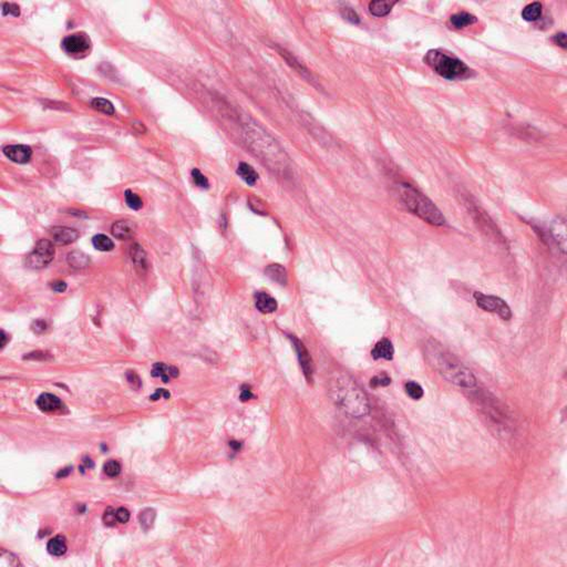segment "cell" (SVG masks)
I'll list each match as a JSON object with an SVG mask.
<instances>
[{"label":"cell","mask_w":567,"mask_h":567,"mask_svg":"<svg viewBox=\"0 0 567 567\" xmlns=\"http://www.w3.org/2000/svg\"><path fill=\"white\" fill-rule=\"evenodd\" d=\"M293 343H294V346H295V349L297 351V356H298V359H299L300 362V366H301V369L302 371H304L305 377L307 379V381L309 383L313 382V379H314V367H313V360H311V357L309 355L308 350H307L306 347L304 346V344H302L300 340H298L295 337H293Z\"/></svg>","instance_id":"cell-9"},{"label":"cell","mask_w":567,"mask_h":567,"mask_svg":"<svg viewBox=\"0 0 567 567\" xmlns=\"http://www.w3.org/2000/svg\"><path fill=\"white\" fill-rule=\"evenodd\" d=\"M192 177H193L195 185L201 187V189H208V186H210V183H208L206 176L202 174L198 169H194L192 171Z\"/></svg>","instance_id":"cell-34"},{"label":"cell","mask_w":567,"mask_h":567,"mask_svg":"<svg viewBox=\"0 0 567 567\" xmlns=\"http://www.w3.org/2000/svg\"><path fill=\"white\" fill-rule=\"evenodd\" d=\"M135 233V224L131 221H119L112 225V234L118 240L124 241L133 237Z\"/></svg>","instance_id":"cell-13"},{"label":"cell","mask_w":567,"mask_h":567,"mask_svg":"<svg viewBox=\"0 0 567 567\" xmlns=\"http://www.w3.org/2000/svg\"><path fill=\"white\" fill-rule=\"evenodd\" d=\"M47 327H48L47 322L45 320H41V319H38V320L33 321V323H32V329H33V331L37 332V334L44 332L47 329Z\"/></svg>","instance_id":"cell-42"},{"label":"cell","mask_w":567,"mask_h":567,"mask_svg":"<svg viewBox=\"0 0 567 567\" xmlns=\"http://www.w3.org/2000/svg\"><path fill=\"white\" fill-rule=\"evenodd\" d=\"M51 288H52L53 291L57 292V293H63V292L67 291V284L65 283V281L58 280V281H54V283H52V285H51Z\"/></svg>","instance_id":"cell-45"},{"label":"cell","mask_w":567,"mask_h":567,"mask_svg":"<svg viewBox=\"0 0 567 567\" xmlns=\"http://www.w3.org/2000/svg\"><path fill=\"white\" fill-rule=\"evenodd\" d=\"M331 395L335 402L345 412L352 417H364L369 412V403L366 394L351 378L338 373L331 380Z\"/></svg>","instance_id":"cell-1"},{"label":"cell","mask_w":567,"mask_h":567,"mask_svg":"<svg viewBox=\"0 0 567 567\" xmlns=\"http://www.w3.org/2000/svg\"><path fill=\"white\" fill-rule=\"evenodd\" d=\"M71 470H72V468H63V470H61L60 472L58 473V474H57V477H59V479H60V477H65V476H67V475L69 474V473L71 472Z\"/></svg>","instance_id":"cell-46"},{"label":"cell","mask_w":567,"mask_h":567,"mask_svg":"<svg viewBox=\"0 0 567 567\" xmlns=\"http://www.w3.org/2000/svg\"><path fill=\"white\" fill-rule=\"evenodd\" d=\"M47 549L53 556L63 555L67 552V543L65 537L58 535L51 539L48 542V545H47Z\"/></svg>","instance_id":"cell-21"},{"label":"cell","mask_w":567,"mask_h":567,"mask_svg":"<svg viewBox=\"0 0 567 567\" xmlns=\"http://www.w3.org/2000/svg\"><path fill=\"white\" fill-rule=\"evenodd\" d=\"M542 16V5L541 2H532L524 8L522 17L526 21H535Z\"/></svg>","instance_id":"cell-24"},{"label":"cell","mask_w":567,"mask_h":567,"mask_svg":"<svg viewBox=\"0 0 567 567\" xmlns=\"http://www.w3.org/2000/svg\"><path fill=\"white\" fill-rule=\"evenodd\" d=\"M103 471L108 476L116 477L120 474L121 464L119 463L118 461H116V460H110V461H108L104 464Z\"/></svg>","instance_id":"cell-32"},{"label":"cell","mask_w":567,"mask_h":567,"mask_svg":"<svg viewBox=\"0 0 567 567\" xmlns=\"http://www.w3.org/2000/svg\"><path fill=\"white\" fill-rule=\"evenodd\" d=\"M91 105L95 110L108 114V116H113V114L116 113L113 104L111 103L109 100L103 99V98H96V99H93L91 102Z\"/></svg>","instance_id":"cell-26"},{"label":"cell","mask_w":567,"mask_h":567,"mask_svg":"<svg viewBox=\"0 0 567 567\" xmlns=\"http://www.w3.org/2000/svg\"><path fill=\"white\" fill-rule=\"evenodd\" d=\"M424 62L439 75L447 80L467 78L471 74V70L463 61L439 50L428 51L424 57Z\"/></svg>","instance_id":"cell-4"},{"label":"cell","mask_w":567,"mask_h":567,"mask_svg":"<svg viewBox=\"0 0 567 567\" xmlns=\"http://www.w3.org/2000/svg\"><path fill=\"white\" fill-rule=\"evenodd\" d=\"M240 398H241V400H242L243 402H245V401H248V400H250V399L255 398V395H254L253 392H251V390H250V387H249V386L244 385V386L242 387V390H241V395H240Z\"/></svg>","instance_id":"cell-41"},{"label":"cell","mask_w":567,"mask_h":567,"mask_svg":"<svg viewBox=\"0 0 567 567\" xmlns=\"http://www.w3.org/2000/svg\"><path fill=\"white\" fill-rule=\"evenodd\" d=\"M391 383V378L388 377L387 374H378L374 376L371 380H370V387L378 388V387H387Z\"/></svg>","instance_id":"cell-36"},{"label":"cell","mask_w":567,"mask_h":567,"mask_svg":"<svg viewBox=\"0 0 567 567\" xmlns=\"http://www.w3.org/2000/svg\"><path fill=\"white\" fill-rule=\"evenodd\" d=\"M131 255H132V261L136 265V267H141V268H147L148 266V261H147V254L146 251L143 250L142 247L140 245L135 244L134 246H132V249H131Z\"/></svg>","instance_id":"cell-27"},{"label":"cell","mask_w":567,"mask_h":567,"mask_svg":"<svg viewBox=\"0 0 567 567\" xmlns=\"http://www.w3.org/2000/svg\"><path fill=\"white\" fill-rule=\"evenodd\" d=\"M340 14H342L343 18L346 19L347 21L351 24H359L360 23V18L359 16H358L357 12L352 9L350 7H344L340 9Z\"/></svg>","instance_id":"cell-35"},{"label":"cell","mask_w":567,"mask_h":567,"mask_svg":"<svg viewBox=\"0 0 567 567\" xmlns=\"http://www.w3.org/2000/svg\"><path fill=\"white\" fill-rule=\"evenodd\" d=\"M277 50H278V52H279V54L281 55V57H283V58L285 59V60L287 61V63H288L289 66L293 67L294 69L299 72V74H300L302 76H305V78H308V79L311 80V74H309V71L307 70L306 68H305L304 66H302L299 61H297L296 58L294 57V55H293L291 52H288L287 50L280 49V48H277Z\"/></svg>","instance_id":"cell-19"},{"label":"cell","mask_w":567,"mask_h":567,"mask_svg":"<svg viewBox=\"0 0 567 567\" xmlns=\"http://www.w3.org/2000/svg\"><path fill=\"white\" fill-rule=\"evenodd\" d=\"M171 394H170V392L165 389H156L155 394H152L150 396V400H153V401H155V400H159L160 398H164V399H169Z\"/></svg>","instance_id":"cell-43"},{"label":"cell","mask_w":567,"mask_h":567,"mask_svg":"<svg viewBox=\"0 0 567 567\" xmlns=\"http://www.w3.org/2000/svg\"><path fill=\"white\" fill-rule=\"evenodd\" d=\"M0 335H1V348H3V347L6 346V344H7L8 336L6 335V332L3 331V330H1V334H0Z\"/></svg>","instance_id":"cell-47"},{"label":"cell","mask_w":567,"mask_h":567,"mask_svg":"<svg viewBox=\"0 0 567 567\" xmlns=\"http://www.w3.org/2000/svg\"><path fill=\"white\" fill-rule=\"evenodd\" d=\"M395 3V1H389V0H376L369 3V11L374 17L387 16Z\"/></svg>","instance_id":"cell-17"},{"label":"cell","mask_w":567,"mask_h":567,"mask_svg":"<svg viewBox=\"0 0 567 567\" xmlns=\"http://www.w3.org/2000/svg\"><path fill=\"white\" fill-rule=\"evenodd\" d=\"M116 515L119 523L124 524L130 519V512L124 507H120V509L116 510Z\"/></svg>","instance_id":"cell-40"},{"label":"cell","mask_w":567,"mask_h":567,"mask_svg":"<svg viewBox=\"0 0 567 567\" xmlns=\"http://www.w3.org/2000/svg\"><path fill=\"white\" fill-rule=\"evenodd\" d=\"M552 234L555 241L558 243V246L561 247L562 250H565V243H566V234H565V224L564 223H557L553 226Z\"/></svg>","instance_id":"cell-29"},{"label":"cell","mask_w":567,"mask_h":567,"mask_svg":"<svg viewBox=\"0 0 567 567\" xmlns=\"http://www.w3.org/2000/svg\"><path fill=\"white\" fill-rule=\"evenodd\" d=\"M248 205L250 207V210L254 211L255 213H256V214H262V215L267 214L265 203L262 202L258 197L250 196L249 199H248Z\"/></svg>","instance_id":"cell-33"},{"label":"cell","mask_w":567,"mask_h":567,"mask_svg":"<svg viewBox=\"0 0 567 567\" xmlns=\"http://www.w3.org/2000/svg\"><path fill=\"white\" fill-rule=\"evenodd\" d=\"M2 15H11L15 17H18L20 15V7L17 3L12 2H3L2 3Z\"/></svg>","instance_id":"cell-37"},{"label":"cell","mask_w":567,"mask_h":567,"mask_svg":"<svg viewBox=\"0 0 567 567\" xmlns=\"http://www.w3.org/2000/svg\"><path fill=\"white\" fill-rule=\"evenodd\" d=\"M155 511L153 509H146L140 513V523L144 531L150 530L155 521Z\"/></svg>","instance_id":"cell-28"},{"label":"cell","mask_w":567,"mask_h":567,"mask_svg":"<svg viewBox=\"0 0 567 567\" xmlns=\"http://www.w3.org/2000/svg\"><path fill=\"white\" fill-rule=\"evenodd\" d=\"M265 272L271 280L276 281V283H278L279 285H283L284 286V285L287 284L288 281L287 271L283 266L279 265V264H271V265H268Z\"/></svg>","instance_id":"cell-18"},{"label":"cell","mask_w":567,"mask_h":567,"mask_svg":"<svg viewBox=\"0 0 567 567\" xmlns=\"http://www.w3.org/2000/svg\"><path fill=\"white\" fill-rule=\"evenodd\" d=\"M553 41L555 42L557 46L562 47V48H566V35L564 32H561V33H557L553 37Z\"/></svg>","instance_id":"cell-44"},{"label":"cell","mask_w":567,"mask_h":567,"mask_svg":"<svg viewBox=\"0 0 567 567\" xmlns=\"http://www.w3.org/2000/svg\"><path fill=\"white\" fill-rule=\"evenodd\" d=\"M103 522H104L105 525H108V526L116 525L117 522H118L117 515H116V510H113L112 507H108L103 514Z\"/></svg>","instance_id":"cell-38"},{"label":"cell","mask_w":567,"mask_h":567,"mask_svg":"<svg viewBox=\"0 0 567 567\" xmlns=\"http://www.w3.org/2000/svg\"><path fill=\"white\" fill-rule=\"evenodd\" d=\"M152 376L160 378L163 382H169L172 378L178 377V369L173 366H168L163 362H157L152 368Z\"/></svg>","instance_id":"cell-14"},{"label":"cell","mask_w":567,"mask_h":567,"mask_svg":"<svg viewBox=\"0 0 567 567\" xmlns=\"http://www.w3.org/2000/svg\"><path fill=\"white\" fill-rule=\"evenodd\" d=\"M394 355V349L390 340L382 339L376 344L371 351V356L374 359H386L392 360Z\"/></svg>","instance_id":"cell-15"},{"label":"cell","mask_w":567,"mask_h":567,"mask_svg":"<svg viewBox=\"0 0 567 567\" xmlns=\"http://www.w3.org/2000/svg\"><path fill=\"white\" fill-rule=\"evenodd\" d=\"M229 446L233 447L234 450H240L241 449V443L236 442V441H232V442H229Z\"/></svg>","instance_id":"cell-48"},{"label":"cell","mask_w":567,"mask_h":567,"mask_svg":"<svg viewBox=\"0 0 567 567\" xmlns=\"http://www.w3.org/2000/svg\"><path fill=\"white\" fill-rule=\"evenodd\" d=\"M430 362L443 377L454 385L471 388L475 386V377L462 364L450 357L440 348L431 346L428 351Z\"/></svg>","instance_id":"cell-3"},{"label":"cell","mask_w":567,"mask_h":567,"mask_svg":"<svg viewBox=\"0 0 567 567\" xmlns=\"http://www.w3.org/2000/svg\"><path fill=\"white\" fill-rule=\"evenodd\" d=\"M399 193L406 206L413 214L419 216L421 220L434 226H442L445 224L446 221L442 212L428 196L421 193L420 191L403 183V184L399 185Z\"/></svg>","instance_id":"cell-2"},{"label":"cell","mask_w":567,"mask_h":567,"mask_svg":"<svg viewBox=\"0 0 567 567\" xmlns=\"http://www.w3.org/2000/svg\"><path fill=\"white\" fill-rule=\"evenodd\" d=\"M92 244L95 248L101 251H110L114 248V243L111 238H109L103 234H99L92 238Z\"/></svg>","instance_id":"cell-25"},{"label":"cell","mask_w":567,"mask_h":567,"mask_svg":"<svg viewBox=\"0 0 567 567\" xmlns=\"http://www.w3.org/2000/svg\"><path fill=\"white\" fill-rule=\"evenodd\" d=\"M61 400L57 395L51 394H42L37 399V407L44 412L58 411L62 408Z\"/></svg>","instance_id":"cell-12"},{"label":"cell","mask_w":567,"mask_h":567,"mask_svg":"<svg viewBox=\"0 0 567 567\" xmlns=\"http://www.w3.org/2000/svg\"><path fill=\"white\" fill-rule=\"evenodd\" d=\"M51 236L53 243L57 245H69L74 243L80 237V233L74 228L66 227V226H57L51 229Z\"/></svg>","instance_id":"cell-11"},{"label":"cell","mask_w":567,"mask_h":567,"mask_svg":"<svg viewBox=\"0 0 567 567\" xmlns=\"http://www.w3.org/2000/svg\"><path fill=\"white\" fill-rule=\"evenodd\" d=\"M91 39L87 33L76 32L74 35L67 36L62 40L61 47L66 53L79 58L88 54L89 51L91 50Z\"/></svg>","instance_id":"cell-8"},{"label":"cell","mask_w":567,"mask_h":567,"mask_svg":"<svg viewBox=\"0 0 567 567\" xmlns=\"http://www.w3.org/2000/svg\"><path fill=\"white\" fill-rule=\"evenodd\" d=\"M255 139L258 142V148H255L256 153L262 157L263 161L270 166L271 170L277 173L286 174L288 171L289 161L286 153L276 142L265 132H255Z\"/></svg>","instance_id":"cell-5"},{"label":"cell","mask_w":567,"mask_h":567,"mask_svg":"<svg viewBox=\"0 0 567 567\" xmlns=\"http://www.w3.org/2000/svg\"><path fill=\"white\" fill-rule=\"evenodd\" d=\"M68 263L74 268H84L90 264V258L82 251H72L68 255Z\"/></svg>","instance_id":"cell-23"},{"label":"cell","mask_w":567,"mask_h":567,"mask_svg":"<svg viewBox=\"0 0 567 567\" xmlns=\"http://www.w3.org/2000/svg\"><path fill=\"white\" fill-rule=\"evenodd\" d=\"M404 389H406L407 394L413 400H420L424 394L423 388H422L419 383L415 381H408L404 385Z\"/></svg>","instance_id":"cell-30"},{"label":"cell","mask_w":567,"mask_h":567,"mask_svg":"<svg viewBox=\"0 0 567 567\" xmlns=\"http://www.w3.org/2000/svg\"><path fill=\"white\" fill-rule=\"evenodd\" d=\"M55 254L52 242L49 240H40L37 243L35 248L25 259V264L32 270H41L49 265L53 261Z\"/></svg>","instance_id":"cell-6"},{"label":"cell","mask_w":567,"mask_h":567,"mask_svg":"<svg viewBox=\"0 0 567 567\" xmlns=\"http://www.w3.org/2000/svg\"><path fill=\"white\" fill-rule=\"evenodd\" d=\"M450 23L454 28L461 29L476 23V18L475 16L468 14V12H459V14L451 16Z\"/></svg>","instance_id":"cell-20"},{"label":"cell","mask_w":567,"mask_h":567,"mask_svg":"<svg viewBox=\"0 0 567 567\" xmlns=\"http://www.w3.org/2000/svg\"><path fill=\"white\" fill-rule=\"evenodd\" d=\"M255 305L263 314H271L277 309V302L275 298H272L266 293L256 294V296H255Z\"/></svg>","instance_id":"cell-16"},{"label":"cell","mask_w":567,"mask_h":567,"mask_svg":"<svg viewBox=\"0 0 567 567\" xmlns=\"http://www.w3.org/2000/svg\"><path fill=\"white\" fill-rule=\"evenodd\" d=\"M3 154H5L10 161L15 162V163L25 164L30 161L32 150L31 148L28 146L16 144V146H8L3 148Z\"/></svg>","instance_id":"cell-10"},{"label":"cell","mask_w":567,"mask_h":567,"mask_svg":"<svg viewBox=\"0 0 567 567\" xmlns=\"http://www.w3.org/2000/svg\"><path fill=\"white\" fill-rule=\"evenodd\" d=\"M124 198H125L126 205L129 206L130 208H132V210L139 211L143 207V201L141 199L140 196L138 194L133 193V192L130 191V190L125 191Z\"/></svg>","instance_id":"cell-31"},{"label":"cell","mask_w":567,"mask_h":567,"mask_svg":"<svg viewBox=\"0 0 567 567\" xmlns=\"http://www.w3.org/2000/svg\"><path fill=\"white\" fill-rule=\"evenodd\" d=\"M237 174L240 175L243 180H244L247 184L253 186L258 180V174L255 170L251 168L249 164L241 163L237 168Z\"/></svg>","instance_id":"cell-22"},{"label":"cell","mask_w":567,"mask_h":567,"mask_svg":"<svg viewBox=\"0 0 567 567\" xmlns=\"http://www.w3.org/2000/svg\"><path fill=\"white\" fill-rule=\"evenodd\" d=\"M126 380L130 383V386L134 389H140L142 386V381H141L140 377L136 374L135 371H127L126 372Z\"/></svg>","instance_id":"cell-39"},{"label":"cell","mask_w":567,"mask_h":567,"mask_svg":"<svg viewBox=\"0 0 567 567\" xmlns=\"http://www.w3.org/2000/svg\"><path fill=\"white\" fill-rule=\"evenodd\" d=\"M473 298H474L476 305L484 311L497 314L504 320H510L512 318L511 308L502 298L492 295H485V294L480 292H475L473 294Z\"/></svg>","instance_id":"cell-7"}]
</instances>
